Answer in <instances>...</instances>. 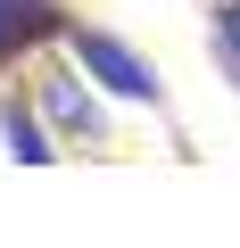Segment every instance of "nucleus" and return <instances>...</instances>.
Here are the masks:
<instances>
[{"mask_svg": "<svg viewBox=\"0 0 240 248\" xmlns=\"http://www.w3.org/2000/svg\"><path fill=\"white\" fill-rule=\"evenodd\" d=\"M25 75H33V99H42L50 133H58L66 149H91V141H108V116H99V83L75 66V50H66V58H50V50H42Z\"/></svg>", "mask_w": 240, "mask_h": 248, "instance_id": "obj_1", "label": "nucleus"}, {"mask_svg": "<svg viewBox=\"0 0 240 248\" xmlns=\"http://www.w3.org/2000/svg\"><path fill=\"white\" fill-rule=\"evenodd\" d=\"M58 50H75V66H83V75H91L108 99H141V108H158V99H166L158 66H149V58H141L125 33H108V25H83V17H75V33H66Z\"/></svg>", "mask_w": 240, "mask_h": 248, "instance_id": "obj_2", "label": "nucleus"}, {"mask_svg": "<svg viewBox=\"0 0 240 248\" xmlns=\"http://www.w3.org/2000/svg\"><path fill=\"white\" fill-rule=\"evenodd\" d=\"M75 33V0H0V66H33Z\"/></svg>", "mask_w": 240, "mask_h": 248, "instance_id": "obj_3", "label": "nucleus"}, {"mask_svg": "<svg viewBox=\"0 0 240 248\" xmlns=\"http://www.w3.org/2000/svg\"><path fill=\"white\" fill-rule=\"evenodd\" d=\"M0 149H9V157H25V166H50L66 141L50 133L42 99H25V91H0Z\"/></svg>", "mask_w": 240, "mask_h": 248, "instance_id": "obj_4", "label": "nucleus"}, {"mask_svg": "<svg viewBox=\"0 0 240 248\" xmlns=\"http://www.w3.org/2000/svg\"><path fill=\"white\" fill-rule=\"evenodd\" d=\"M207 50H215V75L240 91V0H224V9L207 17Z\"/></svg>", "mask_w": 240, "mask_h": 248, "instance_id": "obj_5", "label": "nucleus"}]
</instances>
